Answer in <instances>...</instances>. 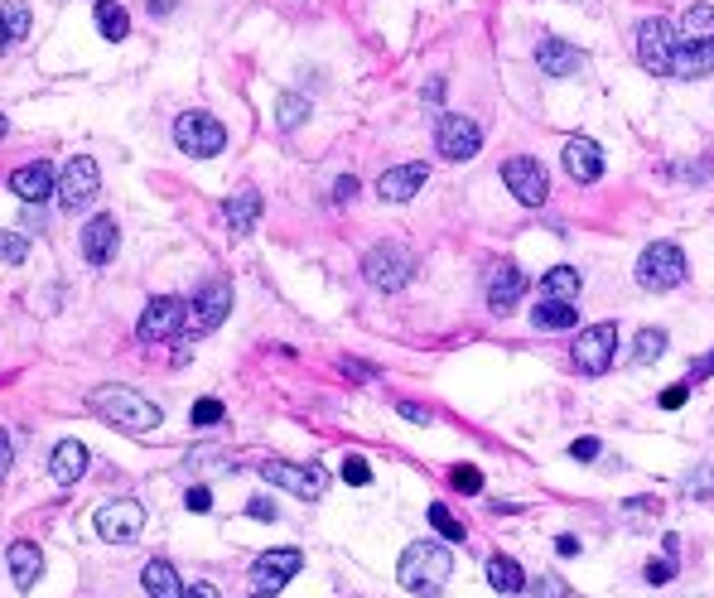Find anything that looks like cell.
Here are the masks:
<instances>
[{"mask_svg": "<svg viewBox=\"0 0 714 598\" xmlns=\"http://www.w3.org/2000/svg\"><path fill=\"white\" fill-rule=\"evenodd\" d=\"M87 406H92V415H102V420L121 425V430H131V435H145V430H155V425L165 420L160 406H155V401H145V396L131 391V386H97V391L87 396Z\"/></svg>", "mask_w": 714, "mask_h": 598, "instance_id": "6da1fadb", "label": "cell"}, {"mask_svg": "<svg viewBox=\"0 0 714 598\" xmlns=\"http://www.w3.org/2000/svg\"><path fill=\"white\" fill-rule=\"evenodd\" d=\"M449 574H454V555L435 541H411L406 555H401V565H396L401 589H415V594H425V598L440 594V584Z\"/></svg>", "mask_w": 714, "mask_h": 598, "instance_id": "7a4b0ae2", "label": "cell"}, {"mask_svg": "<svg viewBox=\"0 0 714 598\" xmlns=\"http://www.w3.org/2000/svg\"><path fill=\"white\" fill-rule=\"evenodd\" d=\"M362 275H367V285L372 290H382V295H396V290H406L415 275V256L406 246L396 242H377L367 256H362Z\"/></svg>", "mask_w": 714, "mask_h": 598, "instance_id": "3957f363", "label": "cell"}, {"mask_svg": "<svg viewBox=\"0 0 714 598\" xmlns=\"http://www.w3.org/2000/svg\"><path fill=\"white\" fill-rule=\"evenodd\" d=\"M686 280V251L676 242H652L642 246V256H637V285L642 290H652V295H666V290H676Z\"/></svg>", "mask_w": 714, "mask_h": 598, "instance_id": "277c9868", "label": "cell"}, {"mask_svg": "<svg viewBox=\"0 0 714 598\" xmlns=\"http://www.w3.org/2000/svg\"><path fill=\"white\" fill-rule=\"evenodd\" d=\"M174 145L193 155V160H213L222 145H227V131H222L218 116H208V111H184L179 121H174Z\"/></svg>", "mask_w": 714, "mask_h": 598, "instance_id": "5b68a950", "label": "cell"}, {"mask_svg": "<svg viewBox=\"0 0 714 598\" xmlns=\"http://www.w3.org/2000/svg\"><path fill=\"white\" fill-rule=\"evenodd\" d=\"M261 478L280 492H295L304 502H314V497H324L329 488V473L319 468V463H285V459H266L261 463Z\"/></svg>", "mask_w": 714, "mask_h": 598, "instance_id": "8992f818", "label": "cell"}, {"mask_svg": "<svg viewBox=\"0 0 714 598\" xmlns=\"http://www.w3.org/2000/svg\"><path fill=\"white\" fill-rule=\"evenodd\" d=\"M671 54H676V29L666 25L661 15L637 25V58L652 78H671Z\"/></svg>", "mask_w": 714, "mask_h": 598, "instance_id": "52a82bcc", "label": "cell"}, {"mask_svg": "<svg viewBox=\"0 0 714 598\" xmlns=\"http://www.w3.org/2000/svg\"><path fill=\"white\" fill-rule=\"evenodd\" d=\"M502 184L512 189V198L517 203H526V208H541L550 198V179H546V164L531 160V155H517V160L502 164Z\"/></svg>", "mask_w": 714, "mask_h": 598, "instance_id": "ba28073f", "label": "cell"}, {"mask_svg": "<svg viewBox=\"0 0 714 598\" xmlns=\"http://www.w3.org/2000/svg\"><path fill=\"white\" fill-rule=\"evenodd\" d=\"M102 184V169L92 155H73V160L63 164V174H58V203L68 208V213H78L83 203H92V193Z\"/></svg>", "mask_w": 714, "mask_h": 598, "instance_id": "9c48e42d", "label": "cell"}, {"mask_svg": "<svg viewBox=\"0 0 714 598\" xmlns=\"http://www.w3.org/2000/svg\"><path fill=\"white\" fill-rule=\"evenodd\" d=\"M613 353H618V324H594L575 338V362L584 377H604Z\"/></svg>", "mask_w": 714, "mask_h": 598, "instance_id": "30bf717a", "label": "cell"}, {"mask_svg": "<svg viewBox=\"0 0 714 598\" xmlns=\"http://www.w3.org/2000/svg\"><path fill=\"white\" fill-rule=\"evenodd\" d=\"M232 314V285L227 280H213V285H203L198 295H193L189 314H184V328L189 333H213Z\"/></svg>", "mask_w": 714, "mask_h": 598, "instance_id": "8fae6325", "label": "cell"}, {"mask_svg": "<svg viewBox=\"0 0 714 598\" xmlns=\"http://www.w3.org/2000/svg\"><path fill=\"white\" fill-rule=\"evenodd\" d=\"M184 314H189V304L174 295H160L145 304V314H140V328L136 338H145V343H169L179 328H184Z\"/></svg>", "mask_w": 714, "mask_h": 598, "instance_id": "7c38bea8", "label": "cell"}, {"mask_svg": "<svg viewBox=\"0 0 714 598\" xmlns=\"http://www.w3.org/2000/svg\"><path fill=\"white\" fill-rule=\"evenodd\" d=\"M300 565H304V555L290 550V545H285V550H266V555L251 565V589H256V594H280V589L300 574Z\"/></svg>", "mask_w": 714, "mask_h": 598, "instance_id": "4fadbf2b", "label": "cell"}, {"mask_svg": "<svg viewBox=\"0 0 714 598\" xmlns=\"http://www.w3.org/2000/svg\"><path fill=\"white\" fill-rule=\"evenodd\" d=\"M97 531L107 536V541H136L140 531H145V507L131 502V497H116V502H102L97 507Z\"/></svg>", "mask_w": 714, "mask_h": 598, "instance_id": "5bb4252c", "label": "cell"}, {"mask_svg": "<svg viewBox=\"0 0 714 598\" xmlns=\"http://www.w3.org/2000/svg\"><path fill=\"white\" fill-rule=\"evenodd\" d=\"M435 145H440L444 160H473V155L483 150V131H478L473 116H440Z\"/></svg>", "mask_w": 714, "mask_h": 598, "instance_id": "9a60e30c", "label": "cell"}, {"mask_svg": "<svg viewBox=\"0 0 714 598\" xmlns=\"http://www.w3.org/2000/svg\"><path fill=\"white\" fill-rule=\"evenodd\" d=\"M425 184H430V164H396L377 179V193H382V203H406Z\"/></svg>", "mask_w": 714, "mask_h": 598, "instance_id": "2e32d148", "label": "cell"}, {"mask_svg": "<svg viewBox=\"0 0 714 598\" xmlns=\"http://www.w3.org/2000/svg\"><path fill=\"white\" fill-rule=\"evenodd\" d=\"M536 63H541V73H550V78H570V73H579V68L589 63V54L575 49V44H565V39H555V34H546V39L536 44Z\"/></svg>", "mask_w": 714, "mask_h": 598, "instance_id": "e0dca14e", "label": "cell"}, {"mask_svg": "<svg viewBox=\"0 0 714 598\" xmlns=\"http://www.w3.org/2000/svg\"><path fill=\"white\" fill-rule=\"evenodd\" d=\"M522 295H526V275L517 271L512 261H502V266L488 275V309L507 319V314L517 309V299H522Z\"/></svg>", "mask_w": 714, "mask_h": 598, "instance_id": "ac0fdd59", "label": "cell"}, {"mask_svg": "<svg viewBox=\"0 0 714 598\" xmlns=\"http://www.w3.org/2000/svg\"><path fill=\"white\" fill-rule=\"evenodd\" d=\"M54 189H58V174L44 160L20 164V169L10 174V193L25 198V203H44V198H54Z\"/></svg>", "mask_w": 714, "mask_h": 598, "instance_id": "d6986e66", "label": "cell"}, {"mask_svg": "<svg viewBox=\"0 0 714 598\" xmlns=\"http://www.w3.org/2000/svg\"><path fill=\"white\" fill-rule=\"evenodd\" d=\"M116 242H121V232H116V218H111V213H97V218L83 227V256L92 266H107L111 256H116Z\"/></svg>", "mask_w": 714, "mask_h": 598, "instance_id": "ffe728a7", "label": "cell"}, {"mask_svg": "<svg viewBox=\"0 0 714 598\" xmlns=\"http://www.w3.org/2000/svg\"><path fill=\"white\" fill-rule=\"evenodd\" d=\"M565 169H570L575 184H594V179L604 174V150H599L594 140L575 136L570 145H565Z\"/></svg>", "mask_w": 714, "mask_h": 598, "instance_id": "44dd1931", "label": "cell"}, {"mask_svg": "<svg viewBox=\"0 0 714 598\" xmlns=\"http://www.w3.org/2000/svg\"><path fill=\"white\" fill-rule=\"evenodd\" d=\"M49 473H54L58 488H73V483L87 473V444H78V439H63V444L54 449V459H49Z\"/></svg>", "mask_w": 714, "mask_h": 598, "instance_id": "7402d4cb", "label": "cell"}, {"mask_svg": "<svg viewBox=\"0 0 714 598\" xmlns=\"http://www.w3.org/2000/svg\"><path fill=\"white\" fill-rule=\"evenodd\" d=\"M5 565H10V579H15V589H34V579L44 570V555H39V545L34 541H15L5 550Z\"/></svg>", "mask_w": 714, "mask_h": 598, "instance_id": "603a6c76", "label": "cell"}, {"mask_svg": "<svg viewBox=\"0 0 714 598\" xmlns=\"http://www.w3.org/2000/svg\"><path fill=\"white\" fill-rule=\"evenodd\" d=\"M714 73V44H686L671 54V78L695 82V78H710Z\"/></svg>", "mask_w": 714, "mask_h": 598, "instance_id": "cb8c5ba5", "label": "cell"}, {"mask_svg": "<svg viewBox=\"0 0 714 598\" xmlns=\"http://www.w3.org/2000/svg\"><path fill=\"white\" fill-rule=\"evenodd\" d=\"M222 218H227V232H232V237H247L251 227L261 222V193L247 189V193H237V198H227V203H222Z\"/></svg>", "mask_w": 714, "mask_h": 598, "instance_id": "d4e9b609", "label": "cell"}, {"mask_svg": "<svg viewBox=\"0 0 714 598\" xmlns=\"http://www.w3.org/2000/svg\"><path fill=\"white\" fill-rule=\"evenodd\" d=\"M140 589L150 598H184V589H179V574H174V565L169 560H150L145 570H140Z\"/></svg>", "mask_w": 714, "mask_h": 598, "instance_id": "484cf974", "label": "cell"}, {"mask_svg": "<svg viewBox=\"0 0 714 598\" xmlns=\"http://www.w3.org/2000/svg\"><path fill=\"white\" fill-rule=\"evenodd\" d=\"M579 290H584V275L575 266H555V271L541 275V295L546 299H565V304H575Z\"/></svg>", "mask_w": 714, "mask_h": 598, "instance_id": "4316f807", "label": "cell"}, {"mask_svg": "<svg viewBox=\"0 0 714 598\" xmlns=\"http://www.w3.org/2000/svg\"><path fill=\"white\" fill-rule=\"evenodd\" d=\"M488 584H493L497 594H522L526 574H522V565H517L512 555H493V560H488Z\"/></svg>", "mask_w": 714, "mask_h": 598, "instance_id": "83f0119b", "label": "cell"}, {"mask_svg": "<svg viewBox=\"0 0 714 598\" xmlns=\"http://www.w3.org/2000/svg\"><path fill=\"white\" fill-rule=\"evenodd\" d=\"M681 39L686 44H714V5H690L681 15Z\"/></svg>", "mask_w": 714, "mask_h": 598, "instance_id": "f1b7e54d", "label": "cell"}, {"mask_svg": "<svg viewBox=\"0 0 714 598\" xmlns=\"http://www.w3.org/2000/svg\"><path fill=\"white\" fill-rule=\"evenodd\" d=\"M531 324L536 328H575L579 309L575 304H565V299H541V304L531 309Z\"/></svg>", "mask_w": 714, "mask_h": 598, "instance_id": "f546056e", "label": "cell"}, {"mask_svg": "<svg viewBox=\"0 0 714 598\" xmlns=\"http://www.w3.org/2000/svg\"><path fill=\"white\" fill-rule=\"evenodd\" d=\"M92 15H97V29H102V39H111V44L131 34V15H126L116 0H97V10H92Z\"/></svg>", "mask_w": 714, "mask_h": 598, "instance_id": "4dcf8cb0", "label": "cell"}, {"mask_svg": "<svg viewBox=\"0 0 714 598\" xmlns=\"http://www.w3.org/2000/svg\"><path fill=\"white\" fill-rule=\"evenodd\" d=\"M666 348H671L666 328H642V333H637V343H632V362H637V367H647V362L666 357Z\"/></svg>", "mask_w": 714, "mask_h": 598, "instance_id": "1f68e13d", "label": "cell"}, {"mask_svg": "<svg viewBox=\"0 0 714 598\" xmlns=\"http://www.w3.org/2000/svg\"><path fill=\"white\" fill-rule=\"evenodd\" d=\"M304 116H309V102H304L300 92H285V97H280V107H275L280 131H295V126H304Z\"/></svg>", "mask_w": 714, "mask_h": 598, "instance_id": "d6a6232c", "label": "cell"}, {"mask_svg": "<svg viewBox=\"0 0 714 598\" xmlns=\"http://www.w3.org/2000/svg\"><path fill=\"white\" fill-rule=\"evenodd\" d=\"M0 25H5L10 39H25L29 34V5L25 0H5V5H0Z\"/></svg>", "mask_w": 714, "mask_h": 598, "instance_id": "836d02e7", "label": "cell"}, {"mask_svg": "<svg viewBox=\"0 0 714 598\" xmlns=\"http://www.w3.org/2000/svg\"><path fill=\"white\" fill-rule=\"evenodd\" d=\"M430 526H435V531H440L449 545L464 541V521H454V512H449L444 502H430Z\"/></svg>", "mask_w": 714, "mask_h": 598, "instance_id": "e575fe53", "label": "cell"}, {"mask_svg": "<svg viewBox=\"0 0 714 598\" xmlns=\"http://www.w3.org/2000/svg\"><path fill=\"white\" fill-rule=\"evenodd\" d=\"M25 256H29V242L20 232H0V261L5 266H25Z\"/></svg>", "mask_w": 714, "mask_h": 598, "instance_id": "d590c367", "label": "cell"}, {"mask_svg": "<svg viewBox=\"0 0 714 598\" xmlns=\"http://www.w3.org/2000/svg\"><path fill=\"white\" fill-rule=\"evenodd\" d=\"M686 488H690V497H700V502H714V468H705V463H700V468H695V473L686 478Z\"/></svg>", "mask_w": 714, "mask_h": 598, "instance_id": "8d00e7d4", "label": "cell"}, {"mask_svg": "<svg viewBox=\"0 0 714 598\" xmlns=\"http://www.w3.org/2000/svg\"><path fill=\"white\" fill-rule=\"evenodd\" d=\"M343 483H353V488H367V483H372V468H367L362 454H348V459H343Z\"/></svg>", "mask_w": 714, "mask_h": 598, "instance_id": "74e56055", "label": "cell"}, {"mask_svg": "<svg viewBox=\"0 0 714 598\" xmlns=\"http://www.w3.org/2000/svg\"><path fill=\"white\" fill-rule=\"evenodd\" d=\"M189 420H193V425H218V420H222V401H213V396H203V401H193Z\"/></svg>", "mask_w": 714, "mask_h": 598, "instance_id": "f35d334b", "label": "cell"}, {"mask_svg": "<svg viewBox=\"0 0 714 598\" xmlns=\"http://www.w3.org/2000/svg\"><path fill=\"white\" fill-rule=\"evenodd\" d=\"M449 478H454V488H459V492H483V473H478L473 463H459Z\"/></svg>", "mask_w": 714, "mask_h": 598, "instance_id": "ab89813d", "label": "cell"}, {"mask_svg": "<svg viewBox=\"0 0 714 598\" xmlns=\"http://www.w3.org/2000/svg\"><path fill=\"white\" fill-rule=\"evenodd\" d=\"M599 454H604V444H599L594 435H589V439H575V444H570V459H575V463H594Z\"/></svg>", "mask_w": 714, "mask_h": 598, "instance_id": "60d3db41", "label": "cell"}, {"mask_svg": "<svg viewBox=\"0 0 714 598\" xmlns=\"http://www.w3.org/2000/svg\"><path fill=\"white\" fill-rule=\"evenodd\" d=\"M642 574H647V584H671V579H676V560H671V555H666V560H652Z\"/></svg>", "mask_w": 714, "mask_h": 598, "instance_id": "b9f144b4", "label": "cell"}, {"mask_svg": "<svg viewBox=\"0 0 714 598\" xmlns=\"http://www.w3.org/2000/svg\"><path fill=\"white\" fill-rule=\"evenodd\" d=\"M184 507H189V512H208V507H213V492H208V488H189V492H184Z\"/></svg>", "mask_w": 714, "mask_h": 598, "instance_id": "7bdbcfd3", "label": "cell"}, {"mask_svg": "<svg viewBox=\"0 0 714 598\" xmlns=\"http://www.w3.org/2000/svg\"><path fill=\"white\" fill-rule=\"evenodd\" d=\"M247 517L275 521V502H271V497H251V502H247Z\"/></svg>", "mask_w": 714, "mask_h": 598, "instance_id": "ee69618b", "label": "cell"}, {"mask_svg": "<svg viewBox=\"0 0 714 598\" xmlns=\"http://www.w3.org/2000/svg\"><path fill=\"white\" fill-rule=\"evenodd\" d=\"M353 198H357V179L353 174H343V179L333 184V203H353Z\"/></svg>", "mask_w": 714, "mask_h": 598, "instance_id": "f6af8a7d", "label": "cell"}, {"mask_svg": "<svg viewBox=\"0 0 714 598\" xmlns=\"http://www.w3.org/2000/svg\"><path fill=\"white\" fill-rule=\"evenodd\" d=\"M536 598H565V584H560L555 574H541V584H536Z\"/></svg>", "mask_w": 714, "mask_h": 598, "instance_id": "bcb514c9", "label": "cell"}, {"mask_svg": "<svg viewBox=\"0 0 714 598\" xmlns=\"http://www.w3.org/2000/svg\"><path fill=\"white\" fill-rule=\"evenodd\" d=\"M343 372H353V381H372L377 372L367 367V362H357V357H343Z\"/></svg>", "mask_w": 714, "mask_h": 598, "instance_id": "7dc6e473", "label": "cell"}, {"mask_svg": "<svg viewBox=\"0 0 714 598\" xmlns=\"http://www.w3.org/2000/svg\"><path fill=\"white\" fill-rule=\"evenodd\" d=\"M686 391H690V386H671V391H661V406L681 410V406H686Z\"/></svg>", "mask_w": 714, "mask_h": 598, "instance_id": "c3c4849f", "label": "cell"}, {"mask_svg": "<svg viewBox=\"0 0 714 598\" xmlns=\"http://www.w3.org/2000/svg\"><path fill=\"white\" fill-rule=\"evenodd\" d=\"M401 415H406L411 425H430V410H425V406H415V401H401Z\"/></svg>", "mask_w": 714, "mask_h": 598, "instance_id": "681fc988", "label": "cell"}, {"mask_svg": "<svg viewBox=\"0 0 714 598\" xmlns=\"http://www.w3.org/2000/svg\"><path fill=\"white\" fill-rule=\"evenodd\" d=\"M714 372V353H705L700 362H690V381H705Z\"/></svg>", "mask_w": 714, "mask_h": 598, "instance_id": "f907efd6", "label": "cell"}, {"mask_svg": "<svg viewBox=\"0 0 714 598\" xmlns=\"http://www.w3.org/2000/svg\"><path fill=\"white\" fill-rule=\"evenodd\" d=\"M628 517H642V512H661V502H623Z\"/></svg>", "mask_w": 714, "mask_h": 598, "instance_id": "816d5d0a", "label": "cell"}, {"mask_svg": "<svg viewBox=\"0 0 714 598\" xmlns=\"http://www.w3.org/2000/svg\"><path fill=\"white\" fill-rule=\"evenodd\" d=\"M5 473H10V435L0 430V478H5Z\"/></svg>", "mask_w": 714, "mask_h": 598, "instance_id": "f5cc1de1", "label": "cell"}, {"mask_svg": "<svg viewBox=\"0 0 714 598\" xmlns=\"http://www.w3.org/2000/svg\"><path fill=\"white\" fill-rule=\"evenodd\" d=\"M184 598H222L213 584H193V589H184Z\"/></svg>", "mask_w": 714, "mask_h": 598, "instance_id": "db71d44e", "label": "cell"}, {"mask_svg": "<svg viewBox=\"0 0 714 598\" xmlns=\"http://www.w3.org/2000/svg\"><path fill=\"white\" fill-rule=\"evenodd\" d=\"M555 555H579V541L575 536H560V541H555Z\"/></svg>", "mask_w": 714, "mask_h": 598, "instance_id": "11a10c76", "label": "cell"}, {"mask_svg": "<svg viewBox=\"0 0 714 598\" xmlns=\"http://www.w3.org/2000/svg\"><path fill=\"white\" fill-rule=\"evenodd\" d=\"M165 10H174V0H150V15H165Z\"/></svg>", "mask_w": 714, "mask_h": 598, "instance_id": "9f6ffc18", "label": "cell"}, {"mask_svg": "<svg viewBox=\"0 0 714 598\" xmlns=\"http://www.w3.org/2000/svg\"><path fill=\"white\" fill-rule=\"evenodd\" d=\"M5 44H10V34H5V25H0V49H5Z\"/></svg>", "mask_w": 714, "mask_h": 598, "instance_id": "6f0895ef", "label": "cell"}, {"mask_svg": "<svg viewBox=\"0 0 714 598\" xmlns=\"http://www.w3.org/2000/svg\"><path fill=\"white\" fill-rule=\"evenodd\" d=\"M5 131H10V126H5V116H0V140H5Z\"/></svg>", "mask_w": 714, "mask_h": 598, "instance_id": "680465c9", "label": "cell"}, {"mask_svg": "<svg viewBox=\"0 0 714 598\" xmlns=\"http://www.w3.org/2000/svg\"><path fill=\"white\" fill-rule=\"evenodd\" d=\"M256 598H275V594H256Z\"/></svg>", "mask_w": 714, "mask_h": 598, "instance_id": "91938a15", "label": "cell"}]
</instances>
